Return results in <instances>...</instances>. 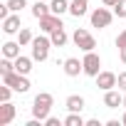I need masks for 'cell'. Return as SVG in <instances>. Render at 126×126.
Instances as JSON below:
<instances>
[{"label":"cell","mask_w":126,"mask_h":126,"mask_svg":"<svg viewBox=\"0 0 126 126\" xmlns=\"http://www.w3.org/2000/svg\"><path fill=\"white\" fill-rule=\"evenodd\" d=\"M62 67H64V74H67V77H77L79 72H84V64H82L77 57H67Z\"/></svg>","instance_id":"obj_11"},{"label":"cell","mask_w":126,"mask_h":126,"mask_svg":"<svg viewBox=\"0 0 126 126\" xmlns=\"http://www.w3.org/2000/svg\"><path fill=\"white\" fill-rule=\"evenodd\" d=\"M3 82L5 84H10L15 92H20V94H25L27 89H30V82H27V74H20V72H10V74H3Z\"/></svg>","instance_id":"obj_3"},{"label":"cell","mask_w":126,"mask_h":126,"mask_svg":"<svg viewBox=\"0 0 126 126\" xmlns=\"http://www.w3.org/2000/svg\"><path fill=\"white\" fill-rule=\"evenodd\" d=\"M13 92H15V89L3 82V87H0V101H10V94H13Z\"/></svg>","instance_id":"obj_22"},{"label":"cell","mask_w":126,"mask_h":126,"mask_svg":"<svg viewBox=\"0 0 126 126\" xmlns=\"http://www.w3.org/2000/svg\"><path fill=\"white\" fill-rule=\"evenodd\" d=\"M25 5H27V0H8V8H10L13 13H20Z\"/></svg>","instance_id":"obj_25"},{"label":"cell","mask_w":126,"mask_h":126,"mask_svg":"<svg viewBox=\"0 0 126 126\" xmlns=\"http://www.w3.org/2000/svg\"><path fill=\"white\" fill-rule=\"evenodd\" d=\"M116 82H119V77H116L114 72H99V74H96V87H99L101 92L114 89V87H116Z\"/></svg>","instance_id":"obj_7"},{"label":"cell","mask_w":126,"mask_h":126,"mask_svg":"<svg viewBox=\"0 0 126 126\" xmlns=\"http://www.w3.org/2000/svg\"><path fill=\"white\" fill-rule=\"evenodd\" d=\"M64 106H67V111H74V114H82V109H84V99H82L79 94H72V96H67Z\"/></svg>","instance_id":"obj_13"},{"label":"cell","mask_w":126,"mask_h":126,"mask_svg":"<svg viewBox=\"0 0 126 126\" xmlns=\"http://www.w3.org/2000/svg\"><path fill=\"white\" fill-rule=\"evenodd\" d=\"M10 72H15V59L3 57V62H0V74H10Z\"/></svg>","instance_id":"obj_21"},{"label":"cell","mask_w":126,"mask_h":126,"mask_svg":"<svg viewBox=\"0 0 126 126\" xmlns=\"http://www.w3.org/2000/svg\"><path fill=\"white\" fill-rule=\"evenodd\" d=\"M32 40H35L32 32H30L27 27H22V30H20V45H32Z\"/></svg>","instance_id":"obj_24"},{"label":"cell","mask_w":126,"mask_h":126,"mask_svg":"<svg viewBox=\"0 0 126 126\" xmlns=\"http://www.w3.org/2000/svg\"><path fill=\"white\" fill-rule=\"evenodd\" d=\"M57 27H62V20H59V15L49 13V15L40 17V30H42V32H52V30H57Z\"/></svg>","instance_id":"obj_9"},{"label":"cell","mask_w":126,"mask_h":126,"mask_svg":"<svg viewBox=\"0 0 126 126\" xmlns=\"http://www.w3.org/2000/svg\"><path fill=\"white\" fill-rule=\"evenodd\" d=\"M49 8H52V13H54V15L69 13V3H67V0H52V3H49Z\"/></svg>","instance_id":"obj_18"},{"label":"cell","mask_w":126,"mask_h":126,"mask_svg":"<svg viewBox=\"0 0 126 126\" xmlns=\"http://www.w3.org/2000/svg\"><path fill=\"white\" fill-rule=\"evenodd\" d=\"M45 124H47V126H62V121H59V119H54V116H47V119H45Z\"/></svg>","instance_id":"obj_28"},{"label":"cell","mask_w":126,"mask_h":126,"mask_svg":"<svg viewBox=\"0 0 126 126\" xmlns=\"http://www.w3.org/2000/svg\"><path fill=\"white\" fill-rule=\"evenodd\" d=\"M121 106H124V109H126V94H124V104H121Z\"/></svg>","instance_id":"obj_32"},{"label":"cell","mask_w":126,"mask_h":126,"mask_svg":"<svg viewBox=\"0 0 126 126\" xmlns=\"http://www.w3.org/2000/svg\"><path fill=\"white\" fill-rule=\"evenodd\" d=\"M114 15H116V17H126V0H116V5H114Z\"/></svg>","instance_id":"obj_23"},{"label":"cell","mask_w":126,"mask_h":126,"mask_svg":"<svg viewBox=\"0 0 126 126\" xmlns=\"http://www.w3.org/2000/svg\"><path fill=\"white\" fill-rule=\"evenodd\" d=\"M111 20H114V13L106 8H96L92 13V27H109Z\"/></svg>","instance_id":"obj_6"},{"label":"cell","mask_w":126,"mask_h":126,"mask_svg":"<svg viewBox=\"0 0 126 126\" xmlns=\"http://www.w3.org/2000/svg\"><path fill=\"white\" fill-rule=\"evenodd\" d=\"M82 64H84V74H87V77H96V74L101 72V69H99V67H101V59H99V54H96L94 49L84 54Z\"/></svg>","instance_id":"obj_5"},{"label":"cell","mask_w":126,"mask_h":126,"mask_svg":"<svg viewBox=\"0 0 126 126\" xmlns=\"http://www.w3.org/2000/svg\"><path fill=\"white\" fill-rule=\"evenodd\" d=\"M116 87H119L121 92H126V72H121V74H119V82H116Z\"/></svg>","instance_id":"obj_26"},{"label":"cell","mask_w":126,"mask_h":126,"mask_svg":"<svg viewBox=\"0 0 126 126\" xmlns=\"http://www.w3.org/2000/svg\"><path fill=\"white\" fill-rule=\"evenodd\" d=\"M121 124H124V126H126V111H124V116H121Z\"/></svg>","instance_id":"obj_31"},{"label":"cell","mask_w":126,"mask_h":126,"mask_svg":"<svg viewBox=\"0 0 126 126\" xmlns=\"http://www.w3.org/2000/svg\"><path fill=\"white\" fill-rule=\"evenodd\" d=\"M72 40H74V45H77L79 49H84V52H92V49L96 47V40H94L87 30H82V27H77V30H74Z\"/></svg>","instance_id":"obj_4"},{"label":"cell","mask_w":126,"mask_h":126,"mask_svg":"<svg viewBox=\"0 0 126 126\" xmlns=\"http://www.w3.org/2000/svg\"><path fill=\"white\" fill-rule=\"evenodd\" d=\"M49 13H52V8H49V5H45V3H40V0L32 5V15H35L37 20H40V17H45V15H49Z\"/></svg>","instance_id":"obj_19"},{"label":"cell","mask_w":126,"mask_h":126,"mask_svg":"<svg viewBox=\"0 0 126 126\" xmlns=\"http://www.w3.org/2000/svg\"><path fill=\"white\" fill-rule=\"evenodd\" d=\"M15 114H17V109L10 101H3V106H0V126H8L15 119Z\"/></svg>","instance_id":"obj_12"},{"label":"cell","mask_w":126,"mask_h":126,"mask_svg":"<svg viewBox=\"0 0 126 126\" xmlns=\"http://www.w3.org/2000/svg\"><path fill=\"white\" fill-rule=\"evenodd\" d=\"M69 13H72L74 17L87 15V0H72V3H69Z\"/></svg>","instance_id":"obj_17"},{"label":"cell","mask_w":126,"mask_h":126,"mask_svg":"<svg viewBox=\"0 0 126 126\" xmlns=\"http://www.w3.org/2000/svg\"><path fill=\"white\" fill-rule=\"evenodd\" d=\"M22 30V25H20V15L17 13H13V15H8L5 20H3V32L5 35H15V32H20Z\"/></svg>","instance_id":"obj_8"},{"label":"cell","mask_w":126,"mask_h":126,"mask_svg":"<svg viewBox=\"0 0 126 126\" xmlns=\"http://www.w3.org/2000/svg\"><path fill=\"white\" fill-rule=\"evenodd\" d=\"M49 109H52V94H47V92H40L37 96H35V104H32V116H37V119H47L49 116Z\"/></svg>","instance_id":"obj_1"},{"label":"cell","mask_w":126,"mask_h":126,"mask_svg":"<svg viewBox=\"0 0 126 126\" xmlns=\"http://www.w3.org/2000/svg\"><path fill=\"white\" fill-rule=\"evenodd\" d=\"M49 47H52L49 37H35L32 40V59L35 62H45L47 54H49Z\"/></svg>","instance_id":"obj_2"},{"label":"cell","mask_w":126,"mask_h":126,"mask_svg":"<svg viewBox=\"0 0 126 126\" xmlns=\"http://www.w3.org/2000/svg\"><path fill=\"white\" fill-rule=\"evenodd\" d=\"M121 104H124V94H121V89H119V92L109 89V92L104 94V106H106V109H119Z\"/></svg>","instance_id":"obj_10"},{"label":"cell","mask_w":126,"mask_h":126,"mask_svg":"<svg viewBox=\"0 0 126 126\" xmlns=\"http://www.w3.org/2000/svg\"><path fill=\"white\" fill-rule=\"evenodd\" d=\"M64 126H87V121L79 116V114H74V111H69V116L64 119Z\"/></svg>","instance_id":"obj_20"},{"label":"cell","mask_w":126,"mask_h":126,"mask_svg":"<svg viewBox=\"0 0 126 126\" xmlns=\"http://www.w3.org/2000/svg\"><path fill=\"white\" fill-rule=\"evenodd\" d=\"M49 40H52V47H64L67 45V32H64V25L57 27L49 32Z\"/></svg>","instance_id":"obj_14"},{"label":"cell","mask_w":126,"mask_h":126,"mask_svg":"<svg viewBox=\"0 0 126 126\" xmlns=\"http://www.w3.org/2000/svg\"><path fill=\"white\" fill-rule=\"evenodd\" d=\"M101 3H104V5H109V8H114V5H116V0H101Z\"/></svg>","instance_id":"obj_29"},{"label":"cell","mask_w":126,"mask_h":126,"mask_svg":"<svg viewBox=\"0 0 126 126\" xmlns=\"http://www.w3.org/2000/svg\"><path fill=\"white\" fill-rule=\"evenodd\" d=\"M30 69H32V57H17L15 59V72H20V74H30Z\"/></svg>","instance_id":"obj_15"},{"label":"cell","mask_w":126,"mask_h":126,"mask_svg":"<svg viewBox=\"0 0 126 126\" xmlns=\"http://www.w3.org/2000/svg\"><path fill=\"white\" fill-rule=\"evenodd\" d=\"M116 47H119V49H121V47H126V30L116 37Z\"/></svg>","instance_id":"obj_27"},{"label":"cell","mask_w":126,"mask_h":126,"mask_svg":"<svg viewBox=\"0 0 126 126\" xmlns=\"http://www.w3.org/2000/svg\"><path fill=\"white\" fill-rule=\"evenodd\" d=\"M121 62L126 64V47H121Z\"/></svg>","instance_id":"obj_30"},{"label":"cell","mask_w":126,"mask_h":126,"mask_svg":"<svg viewBox=\"0 0 126 126\" xmlns=\"http://www.w3.org/2000/svg\"><path fill=\"white\" fill-rule=\"evenodd\" d=\"M20 42H5L3 45V57H10V59H17L20 57Z\"/></svg>","instance_id":"obj_16"}]
</instances>
